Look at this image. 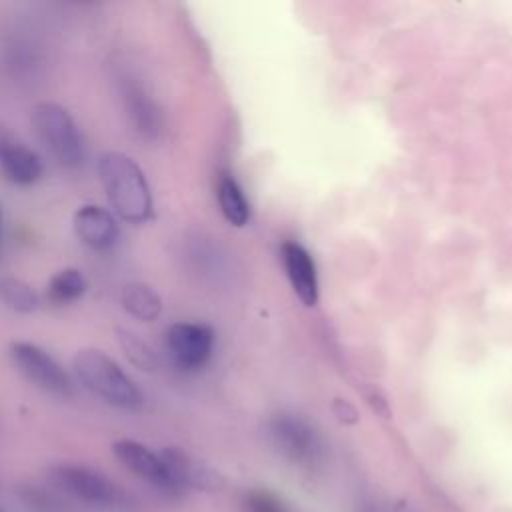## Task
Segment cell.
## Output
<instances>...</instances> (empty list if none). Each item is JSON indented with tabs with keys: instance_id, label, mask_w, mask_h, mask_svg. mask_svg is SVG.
Wrapping results in <instances>:
<instances>
[{
	"instance_id": "cell-1",
	"label": "cell",
	"mask_w": 512,
	"mask_h": 512,
	"mask_svg": "<svg viewBox=\"0 0 512 512\" xmlns=\"http://www.w3.org/2000/svg\"><path fill=\"white\" fill-rule=\"evenodd\" d=\"M98 178L116 216L130 224L152 218V192L142 168L124 152L108 150L98 158Z\"/></svg>"
},
{
	"instance_id": "cell-2",
	"label": "cell",
	"mask_w": 512,
	"mask_h": 512,
	"mask_svg": "<svg viewBox=\"0 0 512 512\" xmlns=\"http://www.w3.org/2000/svg\"><path fill=\"white\" fill-rule=\"evenodd\" d=\"M74 372L84 388L120 410H140L144 396L120 364L98 348H82L72 360Z\"/></svg>"
},
{
	"instance_id": "cell-3",
	"label": "cell",
	"mask_w": 512,
	"mask_h": 512,
	"mask_svg": "<svg viewBox=\"0 0 512 512\" xmlns=\"http://www.w3.org/2000/svg\"><path fill=\"white\" fill-rule=\"evenodd\" d=\"M268 438L276 452L294 468L318 472L328 458L320 432L296 414H276L268 422Z\"/></svg>"
},
{
	"instance_id": "cell-4",
	"label": "cell",
	"mask_w": 512,
	"mask_h": 512,
	"mask_svg": "<svg viewBox=\"0 0 512 512\" xmlns=\"http://www.w3.org/2000/svg\"><path fill=\"white\" fill-rule=\"evenodd\" d=\"M48 480L78 502L104 510L128 508V494L104 472L76 462H62L48 470Z\"/></svg>"
},
{
	"instance_id": "cell-5",
	"label": "cell",
	"mask_w": 512,
	"mask_h": 512,
	"mask_svg": "<svg viewBox=\"0 0 512 512\" xmlns=\"http://www.w3.org/2000/svg\"><path fill=\"white\" fill-rule=\"evenodd\" d=\"M32 128L44 148L68 168H76L84 160V140L76 120L56 102H38L32 108Z\"/></svg>"
},
{
	"instance_id": "cell-6",
	"label": "cell",
	"mask_w": 512,
	"mask_h": 512,
	"mask_svg": "<svg viewBox=\"0 0 512 512\" xmlns=\"http://www.w3.org/2000/svg\"><path fill=\"white\" fill-rule=\"evenodd\" d=\"M8 354L16 370L40 390L58 398H68L74 394V382L70 374L42 346L28 340H14L8 348Z\"/></svg>"
},
{
	"instance_id": "cell-7",
	"label": "cell",
	"mask_w": 512,
	"mask_h": 512,
	"mask_svg": "<svg viewBox=\"0 0 512 512\" xmlns=\"http://www.w3.org/2000/svg\"><path fill=\"white\" fill-rule=\"evenodd\" d=\"M114 458L136 478L142 482L150 484L158 492L170 496V498H180L184 492L176 484L174 476L168 470V464L162 456V452H156L148 448L146 444L132 440V438H120L112 444Z\"/></svg>"
},
{
	"instance_id": "cell-8",
	"label": "cell",
	"mask_w": 512,
	"mask_h": 512,
	"mask_svg": "<svg viewBox=\"0 0 512 512\" xmlns=\"http://www.w3.org/2000/svg\"><path fill=\"white\" fill-rule=\"evenodd\" d=\"M214 330L202 322H176L166 332L172 360L184 370L202 368L214 350Z\"/></svg>"
},
{
	"instance_id": "cell-9",
	"label": "cell",
	"mask_w": 512,
	"mask_h": 512,
	"mask_svg": "<svg viewBox=\"0 0 512 512\" xmlns=\"http://www.w3.org/2000/svg\"><path fill=\"white\" fill-rule=\"evenodd\" d=\"M118 92L122 108L132 124V128L146 138H154L160 132V110L146 90L130 74L118 78Z\"/></svg>"
},
{
	"instance_id": "cell-10",
	"label": "cell",
	"mask_w": 512,
	"mask_h": 512,
	"mask_svg": "<svg viewBox=\"0 0 512 512\" xmlns=\"http://www.w3.org/2000/svg\"><path fill=\"white\" fill-rule=\"evenodd\" d=\"M280 254H282V262L286 268V276H288L298 300L308 308L316 306L318 304V276H316V266H314L310 252L302 244H298L294 240H286L280 248Z\"/></svg>"
},
{
	"instance_id": "cell-11",
	"label": "cell",
	"mask_w": 512,
	"mask_h": 512,
	"mask_svg": "<svg viewBox=\"0 0 512 512\" xmlns=\"http://www.w3.org/2000/svg\"><path fill=\"white\" fill-rule=\"evenodd\" d=\"M160 452L168 464L170 474L174 476V480L182 492L216 490L222 486V482H224L222 476L216 470H212L210 466H206L204 462L190 456L188 452H184L180 448H164Z\"/></svg>"
},
{
	"instance_id": "cell-12",
	"label": "cell",
	"mask_w": 512,
	"mask_h": 512,
	"mask_svg": "<svg viewBox=\"0 0 512 512\" xmlns=\"http://www.w3.org/2000/svg\"><path fill=\"white\" fill-rule=\"evenodd\" d=\"M76 236L94 250H106L110 248L118 238V224L110 210L96 206V204H84L74 212L72 218Z\"/></svg>"
},
{
	"instance_id": "cell-13",
	"label": "cell",
	"mask_w": 512,
	"mask_h": 512,
	"mask_svg": "<svg viewBox=\"0 0 512 512\" xmlns=\"http://www.w3.org/2000/svg\"><path fill=\"white\" fill-rule=\"evenodd\" d=\"M0 172L6 180L18 186H30L40 180L44 172V164L40 156L28 148L26 144L14 140L2 154H0Z\"/></svg>"
},
{
	"instance_id": "cell-14",
	"label": "cell",
	"mask_w": 512,
	"mask_h": 512,
	"mask_svg": "<svg viewBox=\"0 0 512 512\" xmlns=\"http://www.w3.org/2000/svg\"><path fill=\"white\" fill-rule=\"evenodd\" d=\"M216 200L222 216L236 228H242L250 220V204L230 172H222L216 182Z\"/></svg>"
},
{
	"instance_id": "cell-15",
	"label": "cell",
	"mask_w": 512,
	"mask_h": 512,
	"mask_svg": "<svg viewBox=\"0 0 512 512\" xmlns=\"http://www.w3.org/2000/svg\"><path fill=\"white\" fill-rule=\"evenodd\" d=\"M122 308L142 322H154L162 314L160 294L144 282H128L120 292Z\"/></svg>"
},
{
	"instance_id": "cell-16",
	"label": "cell",
	"mask_w": 512,
	"mask_h": 512,
	"mask_svg": "<svg viewBox=\"0 0 512 512\" xmlns=\"http://www.w3.org/2000/svg\"><path fill=\"white\" fill-rule=\"evenodd\" d=\"M88 284L78 268H62L50 280L46 294L54 304H70L84 296Z\"/></svg>"
},
{
	"instance_id": "cell-17",
	"label": "cell",
	"mask_w": 512,
	"mask_h": 512,
	"mask_svg": "<svg viewBox=\"0 0 512 512\" xmlns=\"http://www.w3.org/2000/svg\"><path fill=\"white\" fill-rule=\"evenodd\" d=\"M0 298L2 302L20 314H30L38 308L40 300L36 290L22 278L2 276L0 278Z\"/></svg>"
},
{
	"instance_id": "cell-18",
	"label": "cell",
	"mask_w": 512,
	"mask_h": 512,
	"mask_svg": "<svg viewBox=\"0 0 512 512\" xmlns=\"http://www.w3.org/2000/svg\"><path fill=\"white\" fill-rule=\"evenodd\" d=\"M240 512H298L270 488H248L240 496Z\"/></svg>"
},
{
	"instance_id": "cell-19",
	"label": "cell",
	"mask_w": 512,
	"mask_h": 512,
	"mask_svg": "<svg viewBox=\"0 0 512 512\" xmlns=\"http://www.w3.org/2000/svg\"><path fill=\"white\" fill-rule=\"evenodd\" d=\"M116 338H118V344L122 348V352L126 354V358L140 370H154L158 360H156V354L154 350L132 330H126V328H116Z\"/></svg>"
},
{
	"instance_id": "cell-20",
	"label": "cell",
	"mask_w": 512,
	"mask_h": 512,
	"mask_svg": "<svg viewBox=\"0 0 512 512\" xmlns=\"http://www.w3.org/2000/svg\"><path fill=\"white\" fill-rule=\"evenodd\" d=\"M16 494L30 512H68L62 498L56 492L48 490L46 486L24 484L18 486Z\"/></svg>"
},
{
	"instance_id": "cell-21",
	"label": "cell",
	"mask_w": 512,
	"mask_h": 512,
	"mask_svg": "<svg viewBox=\"0 0 512 512\" xmlns=\"http://www.w3.org/2000/svg\"><path fill=\"white\" fill-rule=\"evenodd\" d=\"M332 412L334 416L342 422V424H354L358 420V412L356 408L348 402V400H342V398H336L332 402Z\"/></svg>"
},
{
	"instance_id": "cell-22",
	"label": "cell",
	"mask_w": 512,
	"mask_h": 512,
	"mask_svg": "<svg viewBox=\"0 0 512 512\" xmlns=\"http://www.w3.org/2000/svg\"><path fill=\"white\" fill-rule=\"evenodd\" d=\"M368 402H370V404H372V408H374L378 414H382L384 418H388V416H390L388 402H386V398L382 396V392H380L378 388H372V390H370V394H368Z\"/></svg>"
},
{
	"instance_id": "cell-23",
	"label": "cell",
	"mask_w": 512,
	"mask_h": 512,
	"mask_svg": "<svg viewBox=\"0 0 512 512\" xmlns=\"http://www.w3.org/2000/svg\"><path fill=\"white\" fill-rule=\"evenodd\" d=\"M14 140H16V138L12 136V132H10L6 126L0 124V154H2Z\"/></svg>"
},
{
	"instance_id": "cell-24",
	"label": "cell",
	"mask_w": 512,
	"mask_h": 512,
	"mask_svg": "<svg viewBox=\"0 0 512 512\" xmlns=\"http://www.w3.org/2000/svg\"><path fill=\"white\" fill-rule=\"evenodd\" d=\"M0 228H2V210H0Z\"/></svg>"
},
{
	"instance_id": "cell-25",
	"label": "cell",
	"mask_w": 512,
	"mask_h": 512,
	"mask_svg": "<svg viewBox=\"0 0 512 512\" xmlns=\"http://www.w3.org/2000/svg\"><path fill=\"white\" fill-rule=\"evenodd\" d=\"M0 512H6V510H4V508H2V506H0Z\"/></svg>"
}]
</instances>
